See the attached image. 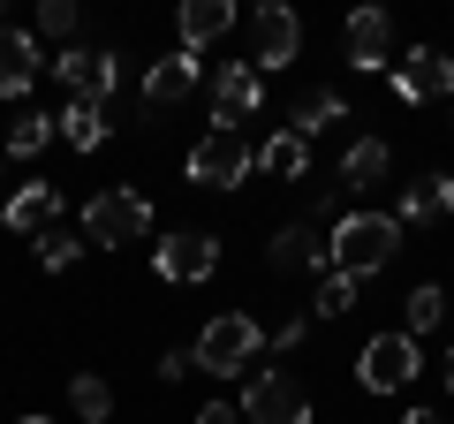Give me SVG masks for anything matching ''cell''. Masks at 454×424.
<instances>
[{
  "label": "cell",
  "mask_w": 454,
  "mask_h": 424,
  "mask_svg": "<svg viewBox=\"0 0 454 424\" xmlns=\"http://www.w3.org/2000/svg\"><path fill=\"white\" fill-rule=\"evenodd\" d=\"M394 250H402V220H394V212H340L333 235H325V258H333V273H348V280L387 273Z\"/></svg>",
  "instance_id": "6da1fadb"
},
{
  "label": "cell",
  "mask_w": 454,
  "mask_h": 424,
  "mask_svg": "<svg viewBox=\"0 0 454 424\" xmlns=\"http://www.w3.org/2000/svg\"><path fill=\"white\" fill-rule=\"evenodd\" d=\"M258 349H265V326H258V318H243V310H220V318H212V326L197 334V349H190V357H197V372L235 379L250 357H258Z\"/></svg>",
  "instance_id": "7a4b0ae2"
},
{
  "label": "cell",
  "mask_w": 454,
  "mask_h": 424,
  "mask_svg": "<svg viewBox=\"0 0 454 424\" xmlns=\"http://www.w3.org/2000/svg\"><path fill=\"white\" fill-rule=\"evenodd\" d=\"M152 228V197L145 190H98L91 205H83V243H137V235Z\"/></svg>",
  "instance_id": "3957f363"
},
{
  "label": "cell",
  "mask_w": 454,
  "mask_h": 424,
  "mask_svg": "<svg viewBox=\"0 0 454 424\" xmlns=\"http://www.w3.org/2000/svg\"><path fill=\"white\" fill-rule=\"evenodd\" d=\"M250 167H258V152L243 145V130H205L190 145V182L197 190H235Z\"/></svg>",
  "instance_id": "277c9868"
},
{
  "label": "cell",
  "mask_w": 454,
  "mask_h": 424,
  "mask_svg": "<svg viewBox=\"0 0 454 424\" xmlns=\"http://www.w3.org/2000/svg\"><path fill=\"white\" fill-rule=\"evenodd\" d=\"M243 424H310V387L288 372H258L243 387Z\"/></svg>",
  "instance_id": "5b68a950"
},
{
  "label": "cell",
  "mask_w": 454,
  "mask_h": 424,
  "mask_svg": "<svg viewBox=\"0 0 454 424\" xmlns=\"http://www.w3.org/2000/svg\"><path fill=\"white\" fill-rule=\"evenodd\" d=\"M417 372H424V357H417V342H409V334H379V342H364L356 379H364L372 394H402Z\"/></svg>",
  "instance_id": "8992f818"
},
{
  "label": "cell",
  "mask_w": 454,
  "mask_h": 424,
  "mask_svg": "<svg viewBox=\"0 0 454 424\" xmlns=\"http://www.w3.org/2000/svg\"><path fill=\"white\" fill-rule=\"evenodd\" d=\"M53 76L68 83V98H83V106H106L114 83H121V61H114V53H91V46H68L61 61H53Z\"/></svg>",
  "instance_id": "52a82bcc"
},
{
  "label": "cell",
  "mask_w": 454,
  "mask_h": 424,
  "mask_svg": "<svg viewBox=\"0 0 454 424\" xmlns=\"http://www.w3.org/2000/svg\"><path fill=\"white\" fill-rule=\"evenodd\" d=\"M295 53H303V23L288 16V8H258V16H250V68H288Z\"/></svg>",
  "instance_id": "ba28073f"
},
{
  "label": "cell",
  "mask_w": 454,
  "mask_h": 424,
  "mask_svg": "<svg viewBox=\"0 0 454 424\" xmlns=\"http://www.w3.org/2000/svg\"><path fill=\"white\" fill-rule=\"evenodd\" d=\"M258 106H265V76H258L250 61H227V68H220V91H212V114H220L212 130H243Z\"/></svg>",
  "instance_id": "9c48e42d"
},
{
  "label": "cell",
  "mask_w": 454,
  "mask_h": 424,
  "mask_svg": "<svg viewBox=\"0 0 454 424\" xmlns=\"http://www.w3.org/2000/svg\"><path fill=\"white\" fill-rule=\"evenodd\" d=\"M212 265H220V243L197 235V228L167 235V243L152 250V273H160V280H212Z\"/></svg>",
  "instance_id": "30bf717a"
},
{
  "label": "cell",
  "mask_w": 454,
  "mask_h": 424,
  "mask_svg": "<svg viewBox=\"0 0 454 424\" xmlns=\"http://www.w3.org/2000/svg\"><path fill=\"white\" fill-rule=\"evenodd\" d=\"M394 91H402L409 106H424V98H454V61L439 46H409V61L394 68Z\"/></svg>",
  "instance_id": "8fae6325"
},
{
  "label": "cell",
  "mask_w": 454,
  "mask_h": 424,
  "mask_svg": "<svg viewBox=\"0 0 454 424\" xmlns=\"http://www.w3.org/2000/svg\"><path fill=\"white\" fill-rule=\"evenodd\" d=\"M340 46H348V68H387L394 61V16L387 8H356L340 23Z\"/></svg>",
  "instance_id": "7c38bea8"
},
{
  "label": "cell",
  "mask_w": 454,
  "mask_h": 424,
  "mask_svg": "<svg viewBox=\"0 0 454 424\" xmlns=\"http://www.w3.org/2000/svg\"><path fill=\"white\" fill-rule=\"evenodd\" d=\"M8 228L31 235V243H46V235L61 228V190H53V182H23V190L8 197Z\"/></svg>",
  "instance_id": "4fadbf2b"
},
{
  "label": "cell",
  "mask_w": 454,
  "mask_h": 424,
  "mask_svg": "<svg viewBox=\"0 0 454 424\" xmlns=\"http://www.w3.org/2000/svg\"><path fill=\"white\" fill-rule=\"evenodd\" d=\"M175 31H182V53H205L212 38L235 31V0H182V8H175Z\"/></svg>",
  "instance_id": "5bb4252c"
},
{
  "label": "cell",
  "mask_w": 454,
  "mask_h": 424,
  "mask_svg": "<svg viewBox=\"0 0 454 424\" xmlns=\"http://www.w3.org/2000/svg\"><path fill=\"white\" fill-rule=\"evenodd\" d=\"M394 220H402V228H439V220H454V175H424V182H409Z\"/></svg>",
  "instance_id": "9a60e30c"
},
{
  "label": "cell",
  "mask_w": 454,
  "mask_h": 424,
  "mask_svg": "<svg viewBox=\"0 0 454 424\" xmlns=\"http://www.w3.org/2000/svg\"><path fill=\"white\" fill-rule=\"evenodd\" d=\"M190 91H197V53H167V61H152V76H145V106H152V114L182 106Z\"/></svg>",
  "instance_id": "2e32d148"
},
{
  "label": "cell",
  "mask_w": 454,
  "mask_h": 424,
  "mask_svg": "<svg viewBox=\"0 0 454 424\" xmlns=\"http://www.w3.org/2000/svg\"><path fill=\"white\" fill-rule=\"evenodd\" d=\"M273 265H280V273H333V258H325V235L303 228V220L273 235Z\"/></svg>",
  "instance_id": "e0dca14e"
},
{
  "label": "cell",
  "mask_w": 454,
  "mask_h": 424,
  "mask_svg": "<svg viewBox=\"0 0 454 424\" xmlns=\"http://www.w3.org/2000/svg\"><path fill=\"white\" fill-rule=\"evenodd\" d=\"M38 83V38L31 31H0V98H23Z\"/></svg>",
  "instance_id": "ac0fdd59"
},
{
  "label": "cell",
  "mask_w": 454,
  "mask_h": 424,
  "mask_svg": "<svg viewBox=\"0 0 454 424\" xmlns=\"http://www.w3.org/2000/svg\"><path fill=\"white\" fill-rule=\"evenodd\" d=\"M387 167H394L387 137H356V145L340 152V182H348V190H372V182H387Z\"/></svg>",
  "instance_id": "d6986e66"
},
{
  "label": "cell",
  "mask_w": 454,
  "mask_h": 424,
  "mask_svg": "<svg viewBox=\"0 0 454 424\" xmlns=\"http://www.w3.org/2000/svg\"><path fill=\"white\" fill-rule=\"evenodd\" d=\"M258 167H265V175H273V182H295V175H303V167H310V145H303V137H295V130H273V137H265V145H258Z\"/></svg>",
  "instance_id": "ffe728a7"
},
{
  "label": "cell",
  "mask_w": 454,
  "mask_h": 424,
  "mask_svg": "<svg viewBox=\"0 0 454 424\" xmlns=\"http://www.w3.org/2000/svg\"><path fill=\"white\" fill-rule=\"evenodd\" d=\"M53 130H61L76 152H98V145H106V106H83V98H68Z\"/></svg>",
  "instance_id": "44dd1931"
},
{
  "label": "cell",
  "mask_w": 454,
  "mask_h": 424,
  "mask_svg": "<svg viewBox=\"0 0 454 424\" xmlns=\"http://www.w3.org/2000/svg\"><path fill=\"white\" fill-rule=\"evenodd\" d=\"M333 122H348V98H340V91H310L303 106L288 114V130L310 145V137H318V130H333Z\"/></svg>",
  "instance_id": "7402d4cb"
},
{
  "label": "cell",
  "mask_w": 454,
  "mask_h": 424,
  "mask_svg": "<svg viewBox=\"0 0 454 424\" xmlns=\"http://www.w3.org/2000/svg\"><path fill=\"white\" fill-rule=\"evenodd\" d=\"M68 402H76L83 424H106V417H114V387H106L98 372H76V379H68Z\"/></svg>",
  "instance_id": "603a6c76"
},
{
  "label": "cell",
  "mask_w": 454,
  "mask_h": 424,
  "mask_svg": "<svg viewBox=\"0 0 454 424\" xmlns=\"http://www.w3.org/2000/svg\"><path fill=\"white\" fill-rule=\"evenodd\" d=\"M439 318H447V295H439L432 280H424V288H409V326H402L409 342H417V334H432Z\"/></svg>",
  "instance_id": "cb8c5ba5"
},
{
  "label": "cell",
  "mask_w": 454,
  "mask_h": 424,
  "mask_svg": "<svg viewBox=\"0 0 454 424\" xmlns=\"http://www.w3.org/2000/svg\"><path fill=\"white\" fill-rule=\"evenodd\" d=\"M340 310H356V280H348V273H325V280H318V303H310V318H340Z\"/></svg>",
  "instance_id": "d4e9b609"
},
{
  "label": "cell",
  "mask_w": 454,
  "mask_h": 424,
  "mask_svg": "<svg viewBox=\"0 0 454 424\" xmlns=\"http://www.w3.org/2000/svg\"><path fill=\"white\" fill-rule=\"evenodd\" d=\"M46 137H53L46 114H23L16 130H8V160H38V152H46Z\"/></svg>",
  "instance_id": "484cf974"
},
{
  "label": "cell",
  "mask_w": 454,
  "mask_h": 424,
  "mask_svg": "<svg viewBox=\"0 0 454 424\" xmlns=\"http://www.w3.org/2000/svg\"><path fill=\"white\" fill-rule=\"evenodd\" d=\"M76 258H83V235H61V228H53L46 243H38V265H46V273H68Z\"/></svg>",
  "instance_id": "4316f807"
},
{
  "label": "cell",
  "mask_w": 454,
  "mask_h": 424,
  "mask_svg": "<svg viewBox=\"0 0 454 424\" xmlns=\"http://www.w3.org/2000/svg\"><path fill=\"white\" fill-rule=\"evenodd\" d=\"M38 31L68 38V31H76V0H38Z\"/></svg>",
  "instance_id": "83f0119b"
},
{
  "label": "cell",
  "mask_w": 454,
  "mask_h": 424,
  "mask_svg": "<svg viewBox=\"0 0 454 424\" xmlns=\"http://www.w3.org/2000/svg\"><path fill=\"white\" fill-rule=\"evenodd\" d=\"M303 342H310V318H280V326H273V349H280V357L303 349Z\"/></svg>",
  "instance_id": "f1b7e54d"
},
{
  "label": "cell",
  "mask_w": 454,
  "mask_h": 424,
  "mask_svg": "<svg viewBox=\"0 0 454 424\" xmlns=\"http://www.w3.org/2000/svg\"><path fill=\"white\" fill-rule=\"evenodd\" d=\"M197 424H243V402H205V409H197Z\"/></svg>",
  "instance_id": "f546056e"
},
{
  "label": "cell",
  "mask_w": 454,
  "mask_h": 424,
  "mask_svg": "<svg viewBox=\"0 0 454 424\" xmlns=\"http://www.w3.org/2000/svg\"><path fill=\"white\" fill-rule=\"evenodd\" d=\"M182 372H197V357H182V349H167V357H160V379H167V387H175Z\"/></svg>",
  "instance_id": "4dcf8cb0"
},
{
  "label": "cell",
  "mask_w": 454,
  "mask_h": 424,
  "mask_svg": "<svg viewBox=\"0 0 454 424\" xmlns=\"http://www.w3.org/2000/svg\"><path fill=\"white\" fill-rule=\"evenodd\" d=\"M402 424H447V417H439V409H409Z\"/></svg>",
  "instance_id": "1f68e13d"
},
{
  "label": "cell",
  "mask_w": 454,
  "mask_h": 424,
  "mask_svg": "<svg viewBox=\"0 0 454 424\" xmlns=\"http://www.w3.org/2000/svg\"><path fill=\"white\" fill-rule=\"evenodd\" d=\"M447 387H454V349H447Z\"/></svg>",
  "instance_id": "d6a6232c"
},
{
  "label": "cell",
  "mask_w": 454,
  "mask_h": 424,
  "mask_svg": "<svg viewBox=\"0 0 454 424\" xmlns=\"http://www.w3.org/2000/svg\"><path fill=\"white\" fill-rule=\"evenodd\" d=\"M16 424H46V417H16Z\"/></svg>",
  "instance_id": "836d02e7"
}]
</instances>
